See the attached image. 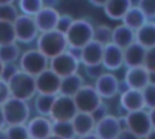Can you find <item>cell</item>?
<instances>
[{
	"mask_svg": "<svg viewBox=\"0 0 155 139\" xmlns=\"http://www.w3.org/2000/svg\"><path fill=\"white\" fill-rule=\"evenodd\" d=\"M36 50H39L48 60L68 50L65 35L58 30L39 33L36 37Z\"/></svg>",
	"mask_w": 155,
	"mask_h": 139,
	"instance_id": "1",
	"label": "cell"
},
{
	"mask_svg": "<svg viewBox=\"0 0 155 139\" xmlns=\"http://www.w3.org/2000/svg\"><path fill=\"white\" fill-rule=\"evenodd\" d=\"M93 24L84 18L74 19L69 29L67 30L65 39L68 47L81 50L85 45L93 40Z\"/></svg>",
	"mask_w": 155,
	"mask_h": 139,
	"instance_id": "2",
	"label": "cell"
},
{
	"mask_svg": "<svg viewBox=\"0 0 155 139\" xmlns=\"http://www.w3.org/2000/svg\"><path fill=\"white\" fill-rule=\"evenodd\" d=\"M7 85H8L10 94L12 98L29 102L36 94L35 77L22 70H18L7 81Z\"/></svg>",
	"mask_w": 155,
	"mask_h": 139,
	"instance_id": "3",
	"label": "cell"
},
{
	"mask_svg": "<svg viewBox=\"0 0 155 139\" xmlns=\"http://www.w3.org/2000/svg\"><path fill=\"white\" fill-rule=\"evenodd\" d=\"M2 112L6 126L25 124L30 118V106L25 100L10 97L2 105Z\"/></svg>",
	"mask_w": 155,
	"mask_h": 139,
	"instance_id": "4",
	"label": "cell"
},
{
	"mask_svg": "<svg viewBox=\"0 0 155 139\" xmlns=\"http://www.w3.org/2000/svg\"><path fill=\"white\" fill-rule=\"evenodd\" d=\"M73 100L79 112H87V114H92L97 108H99L103 104V99L97 93L93 85L90 83H85L73 95Z\"/></svg>",
	"mask_w": 155,
	"mask_h": 139,
	"instance_id": "5",
	"label": "cell"
},
{
	"mask_svg": "<svg viewBox=\"0 0 155 139\" xmlns=\"http://www.w3.org/2000/svg\"><path fill=\"white\" fill-rule=\"evenodd\" d=\"M18 60H19L18 64L19 70L34 77L48 68V59L36 48L27 50L21 54Z\"/></svg>",
	"mask_w": 155,
	"mask_h": 139,
	"instance_id": "6",
	"label": "cell"
},
{
	"mask_svg": "<svg viewBox=\"0 0 155 139\" xmlns=\"http://www.w3.org/2000/svg\"><path fill=\"white\" fill-rule=\"evenodd\" d=\"M78 110L73 97L57 94L50 111L48 118L52 122H62V121H71L73 117L76 115Z\"/></svg>",
	"mask_w": 155,
	"mask_h": 139,
	"instance_id": "7",
	"label": "cell"
},
{
	"mask_svg": "<svg viewBox=\"0 0 155 139\" xmlns=\"http://www.w3.org/2000/svg\"><path fill=\"white\" fill-rule=\"evenodd\" d=\"M48 68L62 79V77L69 76L71 74L79 73L80 60L76 57H74L70 52H68V50H67L65 52L50 59Z\"/></svg>",
	"mask_w": 155,
	"mask_h": 139,
	"instance_id": "8",
	"label": "cell"
},
{
	"mask_svg": "<svg viewBox=\"0 0 155 139\" xmlns=\"http://www.w3.org/2000/svg\"><path fill=\"white\" fill-rule=\"evenodd\" d=\"M124 118H125V128L132 132L133 134L138 135L139 138L145 137L153 129L147 109L126 112L124 115Z\"/></svg>",
	"mask_w": 155,
	"mask_h": 139,
	"instance_id": "9",
	"label": "cell"
},
{
	"mask_svg": "<svg viewBox=\"0 0 155 139\" xmlns=\"http://www.w3.org/2000/svg\"><path fill=\"white\" fill-rule=\"evenodd\" d=\"M13 29L16 35V42L30 44L36 40L39 30L34 22V18L25 15H19L13 22Z\"/></svg>",
	"mask_w": 155,
	"mask_h": 139,
	"instance_id": "10",
	"label": "cell"
},
{
	"mask_svg": "<svg viewBox=\"0 0 155 139\" xmlns=\"http://www.w3.org/2000/svg\"><path fill=\"white\" fill-rule=\"evenodd\" d=\"M93 87L102 99H111L120 93V81L116 75L110 71H104L99 75L94 80Z\"/></svg>",
	"mask_w": 155,
	"mask_h": 139,
	"instance_id": "11",
	"label": "cell"
},
{
	"mask_svg": "<svg viewBox=\"0 0 155 139\" xmlns=\"http://www.w3.org/2000/svg\"><path fill=\"white\" fill-rule=\"evenodd\" d=\"M61 86V77L56 75L50 68L40 73L35 76V87L36 93L40 94H48V95H57L59 93Z\"/></svg>",
	"mask_w": 155,
	"mask_h": 139,
	"instance_id": "12",
	"label": "cell"
},
{
	"mask_svg": "<svg viewBox=\"0 0 155 139\" xmlns=\"http://www.w3.org/2000/svg\"><path fill=\"white\" fill-rule=\"evenodd\" d=\"M122 131L120 120L117 116L108 114L103 118L96 122L93 133L99 139H116L119 133Z\"/></svg>",
	"mask_w": 155,
	"mask_h": 139,
	"instance_id": "13",
	"label": "cell"
},
{
	"mask_svg": "<svg viewBox=\"0 0 155 139\" xmlns=\"http://www.w3.org/2000/svg\"><path fill=\"white\" fill-rule=\"evenodd\" d=\"M59 16L61 13L58 12L57 8L52 6H44L33 18L39 33H45L56 29Z\"/></svg>",
	"mask_w": 155,
	"mask_h": 139,
	"instance_id": "14",
	"label": "cell"
},
{
	"mask_svg": "<svg viewBox=\"0 0 155 139\" xmlns=\"http://www.w3.org/2000/svg\"><path fill=\"white\" fill-rule=\"evenodd\" d=\"M102 66L107 71H116L124 66V50L113 45L111 42L103 47Z\"/></svg>",
	"mask_w": 155,
	"mask_h": 139,
	"instance_id": "15",
	"label": "cell"
},
{
	"mask_svg": "<svg viewBox=\"0 0 155 139\" xmlns=\"http://www.w3.org/2000/svg\"><path fill=\"white\" fill-rule=\"evenodd\" d=\"M30 139H46L52 134V121L45 116H35L25 123Z\"/></svg>",
	"mask_w": 155,
	"mask_h": 139,
	"instance_id": "16",
	"label": "cell"
},
{
	"mask_svg": "<svg viewBox=\"0 0 155 139\" xmlns=\"http://www.w3.org/2000/svg\"><path fill=\"white\" fill-rule=\"evenodd\" d=\"M124 83L126 88L142 91L149 83V71L143 65L127 68L124 75Z\"/></svg>",
	"mask_w": 155,
	"mask_h": 139,
	"instance_id": "17",
	"label": "cell"
},
{
	"mask_svg": "<svg viewBox=\"0 0 155 139\" xmlns=\"http://www.w3.org/2000/svg\"><path fill=\"white\" fill-rule=\"evenodd\" d=\"M119 103H120V106L122 108V110L126 112H132V111H138V110L145 109L143 93L139 89H132V88L124 89L120 93Z\"/></svg>",
	"mask_w": 155,
	"mask_h": 139,
	"instance_id": "18",
	"label": "cell"
},
{
	"mask_svg": "<svg viewBox=\"0 0 155 139\" xmlns=\"http://www.w3.org/2000/svg\"><path fill=\"white\" fill-rule=\"evenodd\" d=\"M103 47L101 44L96 41H91L85 45L80 50V64H84L85 68L102 65V56H103Z\"/></svg>",
	"mask_w": 155,
	"mask_h": 139,
	"instance_id": "19",
	"label": "cell"
},
{
	"mask_svg": "<svg viewBox=\"0 0 155 139\" xmlns=\"http://www.w3.org/2000/svg\"><path fill=\"white\" fill-rule=\"evenodd\" d=\"M147 48L139 45L137 41L131 44L124 50V65L126 68L140 66L144 63Z\"/></svg>",
	"mask_w": 155,
	"mask_h": 139,
	"instance_id": "20",
	"label": "cell"
},
{
	"mask_svg": "<svg viewBox=\"0 0 155 139\" xmlns=\"http://www.w3.org/2000/svg\"><path fill=\"white\" fill-rule=\"evenodd\" d=\"M136 41V31L124 25L122 23L111 29V44L125 50Z\"/></svg>",
	"mask_w": 155,
	"mask_h": 139,
	"instance_id": "21",
	"label": "cell"
},
{
	"mask_svg": "<svg viewBox=\"0 0 155 139\" xmlns=\"http://www.w3.org/2000/svg\"><path fill=\"white\" fill-rule=\"evenodd\" d=\"M75 132L76 137H81L88 133H92L94 131V126H96V121L93 120L91 114L87 112H76V115L73 117V120L70 121Z\"/></svg>",
	"mask_w": 155,
	"mask_h": 139,
	"instance_id": "22",
	"label": "cell"
},
{
	"mask_svg": "<svg viewBox=\"0 0 155 139\" xmlns=\"http://www.w3.org/2000/svg\"><path fill=\"white\" fill-rule=\"evenodd\" d=\"M131 6H133L131 0H108L103 6V11L108 18L113 21H121Z\"/></svg>",
	"mask_w": 155,
	"mask_h": 139,
	"instance_id": "23",
	"label": "cell"
},
{
	"mask_svg": "<svg viewBox=\"0 0 155 139\" xmlns=\"http://www.w3.org/2000/svg\"><path fill=\"white\" fill-rule=\"evenodd\" d=\"M136 41L144 48L155 46V22L148 19L139 29L136 30Z\"/></svg>",
	"mask_w": 155,
	"mask_h": 139,
	"instance_id": "24",
	"label": "cell"
},
{
	"mask_svg": "<svg viewBox=\"0 0 155 139\" xmlns=\"http://www.w3.org/2000/svg\"><path fill=\"white\" fill-rule=\"evenodd\" d=\"M84 85H85L84 77L79 73H75V74H71L69 76L62 77L61 79V86H59V93L58 94L73 97Z\"/></svg>",
	"mask_w": 155,
	"mask_h": 139,
	"instance_id": "25",
	"label": "cell"
},
{
	"mask_svg": "<svg viewBox=\"0 0 155 139\" xmlns=\"http://www.w3.org/2000/svg\"><path fill=\"white\" fill-rule=\"evenodd\" d=\"M147 21H148V18L145 17V15L142 12V10L138 6H131L121 19L124 25L128 27L130 29H132L134 31L137 29H139Z\"/></svg>",
	"mask_w": 155,
	"mask_h": 139,
	"instance_id": "26",
	"label": "cell"
},
{
	"mask_svg": "<svg viewBox=\"0 0 155 139\" xmlns=\"http://www.w3.org/2000/svg\"><path fill=\"white\" fill-rule=\"evenodd\" d=\"M56 95H48V94H40L36 93L34 99V109L38 112L39 116H45L48 117L50 111L52 109L53 102H54Z\"/></svg>",
	"mask_w": 155,
	"mask_h": 139,
	"instance_id": "27",
	"label": "cell"
},
{
	"mask_svg": "<svg viewBox=\"0 0 155 139\" xmlns=\"http://www.w3.org/2000/svg\"><path fill=\"white\" fill-rule=\"evenodd\" d=\"M21 57V50L17 42L0 46V62L2 64L16 63Z\"/></svg>",
	"mask_w": 155,
	"mask_h": 139,
	"instance_id": "28",
	"label": "cell"
},
{
	"mask_svg": "<svg viewBox=\"0 0 155 139\" xmlns=\"http://www.w3.org/2000/svg\"><path fill=\"white\" fill-rule=\"evenodd\" d=\"M52 134L61 139H76V135L70 121L52 122Z\"/></svg>",
	"mask_w": 155,
	"mask_h": 139,
	"instance_id": "29",
	"label": "cell"
},
{
	"mask_svg": "<svg viewBox=\"0 0 155 139\" xmlns=\"http://www.w3.org/2000/svg\"><path fill=\"white\" fill-rule=\"evenodd\" d=\"M44 6V0H18V7L22 15L30 17H34Z\"/></svg>",
	"mask_w": 155,
	"mask_h": 139,
	"instance_id": "30",
	"label": "cell"
},
{
	"mask_svg": "<svg viewBox=\"0 0 155 139\" xmlns=\"http://www.w3.org/2000/svg\"><path fill=\"white\" fill-rule=\"evenodd\" d=\"M93 41L105 46L111 42V28L107 24H99L93 28Z\"/></svg>",
	"mask_w": 155,
	"mask_h": 139,
	"instance_id": "31",
	"label": "cell"
},
{
	"mask_svg": "<svg viewBox=\"0 0 155 139\" xmlns=\"http://www.w3.org/2000/svg\"><path fill=\"white\" fill-rule=\"evenodd\" d=\"M16 35L13 29V23L8 22H0V46L15 44Z\"/></svg>",
	"mask_w": 155,
	"mask_h": 139,
	"instance_id": "32",
	"label": "cell"
},
{
	"mask_svg": "<svg viewBox=\"0 0 155 139\" xmlns=\"http://www.w3.org/2000/svg\"><path fill=\"white\" fill-rule=\"evenodd\" d=\"M18 16V10L13 4L0 5V22L13 23Z\"/></svg>",
	"mask_w": 155,
	"mask_h": 139,
	"instance_id": "33",
	"label": "cell"
},
{
	"mask_svg": "<svg viewBox=\"0 0 155 139\" xmlns=\"http://www.w3.org/2000/svg\"><path fill=\"white\" fill-rule=\"evenodd\" d=\"M5 132L8 139H29V134L25 124H13L6 126Z\"/></svg>",
	"mask_w": 155,
	"mask_h": 139,
	"instance_id": "34",
	"label": "cell"
},
{
	"mask_svg": "<svg viewBox=\"0 0 155 139\" xmlns=\"http://www.w3.org/2000/svg\"><path fill=\"white\" fill-rule=\"evenodd\" d=\"M143 99H144V104H145V109H153L155 108V85L148 83L143 89Z\"/></svg>",
	"mask_w": 155,
	"mask_h": 139,
	"instance_id": "35",
	"label": "cell"
},
{
	"mask_svg": "<svg viewBox=\"0 0 155 139\" xmlns=\"http://www.w3.org/2000/svg\"><path fill=\"white\" fill-rule=\"evenodd\" d=\"M137 6L142 10L148 19L155 18V0H138Z\"/></svg>",
	"mask_w": 155,
	"mask_h": 139,
	"instance_id": "36",
	"label": "cell"
},
{
	"mask_svg": "<svg viewBox=\"0 0 155 139\" xmlns=\"http://www.w3.org/2000/svg\"><path fill=\"white\" fill-rule=\"evenodd\" d=\"M143 66H144L149 73H154V71H155V46L147 50Z\"/></svg>",
	"mask_w": 155,
	"mask_h": 139,
	"instance_id": "37",
	"label": "cell"
},
{
	"mask_svg": "<svg viewBox=\"0 0 155 139\" xmlns=\"http://www.w3.org/2000/svg\"><path fill=\"white\" fill-rule=\"evenodd\" d=\"M73 21H74V18H73L70 15H62V13H61V16H59V18H58V22H57L56 30H58V31L65 34L67 30L69 29V27L71 25Z\"/></svg>",
	"mask_w": 155,
	"mask_h": 139,
	"instance_id": "38",
	"label": "cell"
},
{
	"mask_svg": "<svg viewBox=\"0 0 155 139\" xmlns=\"http://www.w3.org/2000/svg\"><path fill=\"white\" fill-rule=\"evenodd\" d=\"M18 70H19V68L16 65V63L4 64V66H2V73H1V79L5 80V81H8Z\"/></svg>",
	"mask_w": 155,
	"mask_h": 139,
	"instance_id": "39",
	"label": "cell"
},
{
	"mask_svg": "<svg viewBox=\"0 0 155 139\" xmlns=\"http://www.w3.org/2000/svg\"><path fill=\"white\" fill-rule=\"evenodd\" d=\"M10 97H11V94H10L7 81L0 79V105H2Z\"/></svg>",
	"mask_w": 155,
	"mask_h": 139,
	"instance_id": "40",
	"label": "cell"
},
{
	"mask_svg": "<svg viewBox=\"0 0 155 139\" xmlns=\"http://www.w3.org/2000/svg\"><path fill=\"white\" fill-rule=\"evenodd\" d=\"M86 73L88 74L90 77H92L93 80H96L99 75H102L104 73V68L102 65H97V66H91V68H85Z\"/></svg>",
	"mask_w": 155,
	"mask_h": 139,
	"instance_id": "41",
	"label": "cell"
},
{
	"mask_svg": "<svg viewBox=\"0 0 155 139\" xmlns=\"http://www.w3.org/2000/svg\"><path fill=\"white\" fill-rule=\"evenodd\" d=\"M92 117H93V120L97 122V121H99L101 118H103L105 115H108V110H107V108L104 106V104H102L99 108H97L92 114Z\"/></svg>",
	"mask_w": 155,
	"mask_h": 139,
	"instance_id": "42",
	"label": "cell"
},
{
	"mask_svg": "<svg viewBox=\"0 0 155 139\" xmlns=\"http://www.w3.org/2000/svg\"><path fill=\"white\" fill-rule=\"evenodd\" d=\"M116 139H142V138H139L138 135H136V134H133L132 132H130L128 129H122L120 133H119V135L116 137Z\"/></svg>",
	"mask_w": 155,
	"mask_h": 139,
	"instance_id": "43",
	"label": "cell"
},
{
	"mask_svg": "<svg viewBox=\"0 0 155 139\" xmlns=\"http://www.w3.org/2000/svg\"><path fill=\"white\" fill-rule=\"evenodd\" d=\"M148 114H149V118H150L151 128H153V129H155V108L149 109V110H148Z\"/></svg>",
	"mask_w": 155,
	"mask_h": 139,
	"instance_id": "44",
	"label": "cell"
},
{
	"mask_svg": "<svg viewBox=\"0 0 155 139\" xmlns=\"http://www.w3.org/2000/svg\"><path fill=\"white\" fill-rule=\"evenodd\" d=\"M108 0H88V2L91 5H93L94 7H103L107 4Z\"/></svg>",
	"mask_w": 155,
	"mask_h": 139,
	"instance_id": "45",
	"label": "cell"
},
{
	"mask_svg": "<svg viewBox=\"0 0 155 139\" xmlns=\"http://www.w3.org/2000/svg\"><path fill=\"white\" fill-rule=\"evenodd\" d=\"M76 139H99V138L92 132V133H88V134H85L81 137H76Z\"/></svg>",
	"mask_w": 155,
	"mask_h": 139,
	"instance_id": "46",
	"label": "cell"
},
{
	"mask_svg": "<svg viewBox=\"0 0 155 139\" xmlns=\"http://www.w3.org/2000/svg\"><path fill=\"white\" fill-rule=\"evenodd\" d=\"M6 127V122H5V117H4V112H2V108L0 105V129H4Z\"/></svg>",
	"mask_w": 155,
	"mask_h": 139,
	"instance_id": "47",
	"label": "cell"
},
{
	"mask_svg": "<svg viewBox=\"0 0 155 139\" xmlns=\"http://www.w3.org/2000/svg\"><path fill=\"white\" fill-rule=\"evenodd\" d=\"M142 139H155V129H151L145 137H143Z\"/></svg>",
	"mask_w": 155,
	"mask_h": 139,
	"instance_id": "48",
	"label": "cell"
},
{
	"mask_svg": "<svg viewBox=\"0 0 155 139\" xmlns=\"http://www.w3.org/2000/svg\"><path fill=\"white\" fill-rule=\"evenodd\" d=\"M149 83L155 85V71L154 73H149Z\"/></svg>",
	"mask_w": 155,
	"mask_h": 139,
	"instance_id": "49",
	"label": "cell"
},
{
	"mask_svg": "<svg viewBox=\"0 0 155 139\" xmlns=\"http://www.w3.org/2000/svg\"><path fill=\"white\" fill-rule=\"evenodd\" d=\"M0 139H8L7 138V134L5 132V128L4 129H0Z\"/></svg>",
	"mask_w": 155,
	"mask_h": 139,
	"instance_id": "50",
	"label": "cell"
},
{
	"mask_svg": "<svg viewBox=\"0 0 155 139\" xmlns=\"http://www.w3.org/2000/svg\"><path fill=\"white\" fill-rule=\"evenodd\" d=\"M15 0H0V5H5V4H13Z\"/></svg>",
	"mask_w": 155,
	"mask_h": 139,
	"instance_id": "51",
	"label": "cell"
},
{
	"mask_svg": "<svg viewBox=\"0 0 155 139\" xmlns=\"http://www.w3.org/2000/svg\"><path fill=\"white\" fill-rule=\"evenodd\" d=\"M46 139H61V138H58V137H56V135H53V134H51V135H48Z\"/></svg>",
	"mask_w": 155,
	"mask_h": 139,
	"instance_id": "52",
	"label": "cell"
},
{
	"mask_svg": "<svg viewBox=\"0 0 155 139\" xmlns=\"http://www.w3.org/2000/svg\"><path fill=\"white\" fill-rule=\"evenodd\" d=\"M2 66H4V64L0 62V79H1V73H2Z\"/></svg>",
	"mask_w": 155,
	"mask_h": 139,
	"instance_id": "53",
	"label": "cell"
},
{
	"mask_svg": "<svg viewBox=\"0 0 155 139\" xmlns=\"http://www.w3.org/2000/svg\"><path fill=\"white\" fill-rule=\"evenodd\" d=\"M29 139H30V138H29Z\"/></svg>",
	"mask_w": 155,
	"mask_h": 139,
	"instance_id": "54",
	"label": "cell"
}]
</instances>
